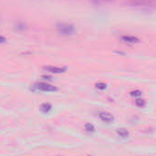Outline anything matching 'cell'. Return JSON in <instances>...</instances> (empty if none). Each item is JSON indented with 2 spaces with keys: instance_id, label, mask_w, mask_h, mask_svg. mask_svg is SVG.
I'll list each match as a JSON object with an SVG mask.
<instances>
[{
  "instance_id": "obj_12",
  "label": "cell",
  "mask_w": 156,
  "mask_h": 156,
  "mask_svg": "<svg viewBox=\"0 0 156 156\" xmlns=\"http://www.w3.org/2000/svg\"><path fill=\"white\" fill-rule=\"evenodd\" d=\"M96 87H97L98 89H100V90H104V89L106 88V84L101 83V82L97 83V84H96Z\"/></svg>"
},
{
  "instance_id": "obj_9",
  "label": "cell",
  "mask_w": 156,
  "mask_h": 156,
  "mask_svg": "<svg viewBox=\"0 0 156 156\" xmlns=\"http://www.w3.org/2000/svg\"><path fill=\"white\" fill-rule=\"evenodd\" d=\"M112 1H114V0H92V2L95 5H103V4L111 3Z\"/></svg>"
},
{
  "instance_id": "obj_7",
  "label": "cell",
  "mask_w": 156,
  "mask_h": 156,
  "mask_svg": "<svg viewBox=\"0 0 156 156\" xmlns=\"http://www.w3.org/2000/svg\"><path fill=\"white\" fill-rule=\"evenodd\" d=\"M117 133L120 137L123 138V139H126L129 137V131L127 130L126 129H123V128H120V129H118L117 130Z\"/></svg>"
},
{
  "instance_id": "obj_15",
  "label": "cell",
  "mask_w": 156,
  "mask_h": 156,
  "mask_svg": "<svg viewBox=\"0 0 156 156\" xmlns=\"http://www.w3.org/2000/svg\"><path fill=\"white\" fill-rule=\"evenodd\" d=\"M87 156H92V155H87Z\"/></svg>"
},
{
  "instance_id": "obj_5",
  "label": "cell",
  "mask_w": 156,
  "mask_h": 156,
  "mask_svg": "<svg viewBox=\"0 0 156 156\" xmlns=\"http://www.w3.org/2000/svg\"><path fill=\"white\" fill-rule=\"evenodd\" d=\"M44 69L49 73H64L66 71L65 67H57V66H45Z\"/></svg>"
},
{
  "instance_id": "obj_3",
  "label": "cell",
  "mask_w": 156,
  "mask_h": 156,
  "mask_svg": "<svg viewBox=\"0 0 156 156\" xmlns=\"http://www.w3.org/2000/svg\"><path fill=\"white\" fill-rule=\"evenodd\" d=\"M34 88L38 91H44V92H53L57 91V88L55 85H52L47 83H38L34 85Z\"/></svg>"
},
{
  "instance_id": "obj_1",
  "label": "cell",
  "mask_w": 156,
  "mask_h": 156,
  "mask_svg": "<svg viewBox=\"0 0 156 156\" xmlns=\"http://www.w3.org/2000/svg\"><path fill=\"white\" fill-rule=\"evenodd\" d=\"M156 0H128L127 5L131 7H139V8H150L154 7Z\"/></svg>"
},
{
  "instance_id": "obj_6",
  "label": "cell",
  "mask_w": 156,
  "mask_h": 156,
  "mask_svg": "<svg viewBox=\"0 0 156 156\" xmlns=\"http://www.w3.org/2000/svg\"><path fill=\"white\" fill-rule=\"evenodd\" d=\"M122 40L127 43H138L140 42V39L135 37V36H131V35H128V36H123L122 38Z\"/></svg>"
},
{
  "instance_id": "obj_4",
  "label": "cell",
  "mask_w": 156,
  "mask_h": 156,
  "mask_svg": "<svg viewBox=\"0 0 156 156\" xmlns=\"http://www.w3.org/2000/svg\"><path fill=\"white\" fill-rule=\"evenodd\" d=\"M99 117L100 119L103 121V122H106V123H112V121L114 120L113 116L109 112L106 111H103V112H100L99 113Z\"/></svg>"
},
{
  "instance_id": "obj_11",
  "label": "cell",
  "mask_w": 156,
  "mask_h": 156,
  "mask_svg": "<svg viewBox=\"0 0 156 156\" xmlns=\"http://www.w3.org/2000/svg\"><path fill=\"white\" fill-rule=\"evenodd\" d=\"M135 104L137 107H143L144 106H145V101H144L143 99H137L135 101Z\"/></svg>"
},
{
  "instance_id": "obj_14",
  "label": "cell",
  "mask_w": 156,
  "mask_h": 156,
  "mask_svg": "<svg viewBox=\"0 0 156 156\" xmlns=\"http://www.w3.org/2000/svg\"><path fill=\"white\" fill-rule=\"evenodd\" d=\"M5 37H3V36H0V43H4V42H5Z\"/></svg>"
},
{
  "instance_id": "obj_8",
  "label": "cell",
  "mask_w": 156,
  "mask_h": 156,
  "mask_svg": "<svg viewBox=\"0 0 156 156\" xmlns=\"http://www.w3.org/2000/svg\"><path fill=\"white\" fill-rule=\"evenodd\" d=\"M52 108V106L49 103H43L41 106H40V109L44 112V113H49Z\"/></svg>"
},
{
  "instance_id": "obj_13",
  "label": "cell",
  "mask_w": 156,
  "mask_h": 156,
  "mask_svg": "<svg viewBox=\"0 0 156 156\" xmlns=\"http://www.w3.org/2000/svg\"><path fill=\"white\" fill-rule=\"evenodd\" d=\"M131 95L133 96H139L142 95V92L140 90H135V91H132L131 93Z\"/></svg>"
},
{
  "instance_id": "obj_2",
  "label": "cell",
  "mask_w": 156,
  "mask_h": 156,
  "mask_svg": "<svg viewBox=\"0 0 156 156\" xmlns=\"http://www.w3.org/2000/svg\"><path fill=\"white\" fill-rule=\"evenodd\" d=\"M57 31L59 33L62 34V35L68 36V35H72L75 32V28L71 24H68V23H61L57 26Z\"/></svg>"
},
{
  "instance_id": "obj_10",
  "label": "cell",
  "mask_w": 156,
  "mask_h": 156,
  "mask_svg": "<svg viewBox=\"0 0 156 156\" xmlns=\"http://www.w3.org/2000/svg\"><path fill=\"white\" fill-rule=\"evenodd\" d=\"M85 130L88 132H94L95 131V127L92 124H90V123H87L85 125Z\"/></svg>"
}]
</instances>
